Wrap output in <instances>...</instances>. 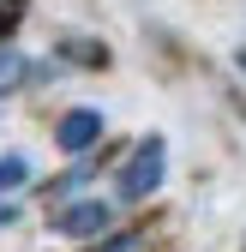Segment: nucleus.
Segmentation results:
<instances>
[{"instance_id": "f257e3e1", "label": "nucleus", "mask_w": 246, "mask_h": 252, "mask_svg": "<svg viewBox=\"0 0 246 252\" xmlns=\"http://www.w3.org/2000/svg\"><path fill=\"white\" fill-rule=\"evenodd\" d=\"M162 174H168V144H162V138H144V144L126 156V168L114 174V192L126 198V204H144V198L162 186Z\"/></svg>"}, {"instance_id": "f03ea898", "label": "nucleus", "mask_w": 246, "mask_h": 252, "mask_svg": "<svg viewBox=\"0 0 246 252\" xmlns=\"http://www.w3.org/2000/svg\"><path fill=\"white\" fill-rule=\"evenodd\" d=\"M48 228H54L60 240H108L114 204H108V198H72V204L48 210Z\"/></svg>"}, {"instance_id": "7ed1b4c3", "label": "nucleus", "mask_w": 246, "mask_h": 252, "mask_svg": "<svg viewBox=\"0 0 246 252\" xmlns=\"http://www.w3.org/2000/svg\"><path fill=\"white\" fill-rule=\"evenodd\" d=\"M102 108H72V114H60L54 120V150H66V156H84L90 144H102Z\"/></svg>"}, {"instance_id": "20e7f679", "label": "nucleus", "mask_w": 246, "mask_h": 252, "mask_svg": "<svg viewBox=\"0 0 246 252\" xmlns=\"http://www.w3.org/2000/svg\"><path fill=\"white\" fill-rule=\"evenodd\" d=\"M60 60H84V66H108V48L102 42H60Z\"/></svg>"}, {"instance_id": "39448f33", "label": "nucleus", "mask_w": 246, "mask_h": 252, "mask_svg": "<svg viewBox=\"0 0 246 252\" xmlns=\"http://www.w3.org/2000/svg\"><path fill=\"white\" fill-rule=\"evenodd\" d=\"M24 180H30V162H24V156H18V150L0 156V192H18Z\"/></svg>"}, {"instance_id": "423d86ee", "label": "nucleus", "mask_w": 246, "mask_h": 252, "mask_svg": "<svg viewBox=\"0 0 246 252\" xmlns=\"http://www.w3.org/2000/svg\"><path fill=\"white\" fill-rule=\"evenodd\" d=\"M24 66H30V60H24L18 48H0V90H12V84H24Z\"/></svg>"}, {"instance_id": "0eeeda50", "label": "nucleus", "mask_w": 246, "mask_h": 252, "mask_svg": "<svg viewBox=\"0 0 246 252\" xmlns=\"http://www.w3.org/2000/svg\"><path fill=\"white\" fill-rule=\"evenodd\" d=\"M6 30H12V12H6V6H0V36H6Z\"/></svg>"}, {"instance_id": "6e6552de", "label": "nucleus", "mask_w": 246, "mask_h": 252, "mask_svg": "<svg viewBox=\"0 0 246 252\" xmlns=\"http://www.w3.org/2000/svg\"><path fill=\"white\" fill-rule=\"evenodd\" d=\"M240 72H246V48H240Z\"/></svg>"}]
</instances>
